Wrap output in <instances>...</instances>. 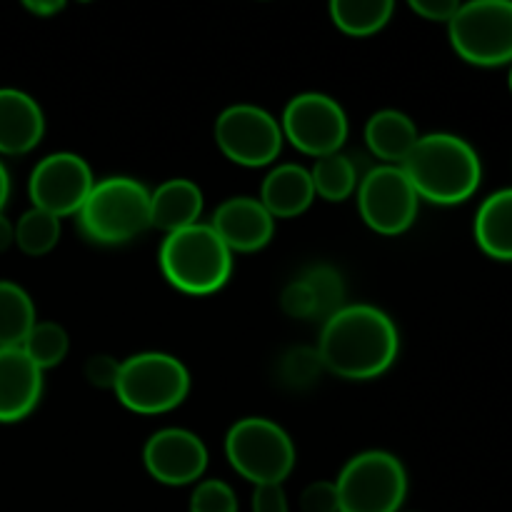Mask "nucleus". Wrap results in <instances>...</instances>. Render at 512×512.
I'll list each match as a JSON object with an SVG mask.
<instances>
[{"instance_id":"obj_33","label":"nucleus","mask_w":512,"mask_h":512,"mask_svg":"<svg viewBox=\"0 0 512 512\" xmlns=\"http://www.w3.org/2000/svg\"><path fill=\"white\" fill-rule=\"evenodd\" d=\"M255 512H285L280 488H260L255 498Z\"/></svg>"},{"instance_id":"obj_8","label":"nucleus","mask_w":512,"mask_h":512,"mask_svg":"<svg viewBox=\"0 0 512 512\" xmlns=\"http://www.w3.org/2000/svg\"><path fill=\"white\" fill-rule=\"evenodd\" d=\"M448 35L465 63L478 68L512 65V0L460 3Z\"/></svg>"},{"instance_id":"obj_19","label":"nucleus","mask_w":512,"mask_h":512,"mask_svg":"<svg viewBox=\"0 0 512 512\" xmlns=\"http://www.w3.org/2000/svg\"><path fill=\"white\" fill-rule=\"evenodd\" d=\"M418 140L420 133L415 128V120L403 110H378L365 123V143L375 158L383 160V165H403Z\"/></svg>"},{"instance_id":"obj_11","label":"nucleus","mask_w":512,"mask_h":512,"mask_svg":"<svg viewBox=\"0 0 512 512\" xmlns=\"http://www.w3.org/2000/svg\"><path fill=\"white\" fill-rule=\"evenodd\" d=\"M358 210L370 230L403 235L418 218L420 198L400 165H378L358 183Z\"/></svg>"},{"instance_id":"obj_4","label":"nucleus","mask_w":512,"mask_h":512,"mask_svg":"<svg viewBox=\"0 0 512 512\" xmlns=\"http://www.w3.org/2000/svg\"><path fill=\"white\" fill-rule=\"evenodd\" d=\"M75 218L90 243H130L150 228V190L128 175L95 180Z\"/></svg>"},{"instance_id":"obj_6","label":"nucleus","mask_w":512,"mask_h":512,"mask_svg":"<svg viewBox=\"0 0 512 512\" xmlns=\"http://www.w3.org/2000/svg\"><path fill=\"white\" fill-rule=\"evenodd\" d=\"M190 393V373L175 355L138 353L120 363L115 395L120 405L138 415H163L183 405Z\"/></svg>"},{"instance_id":"obj_21","label":"nucleus","mask_w":512,"mask_h":512,"mask_svg":"<svg viewBox=\"0 0 512 512\" xmlns=\"http://www.w3.org/2000/svg\"><path fill=\"white\" fill-rule=\"evenodd\" d=\"M330 20L335 28L353 38H368L380 33L393 20V0H333Z\"/></svg>"},{"instance_id":"obj_13","label":"nucleus","mask_w":512,"mask_h":512,"mask_svg":"<svg viewBox=\"0 0 512 512\" xmlns=\"http://www.w3.org/2000/svg\"><path fill=\"white\" fill-rule=\"evenodd\" d=\"M143 463L150 478L168 488H183L203 478L208 468V448L185 428H163L148 438Z\"/></svg>"},{"instance_id":"obj_3","label":"nucleus","mask_w":512,"mask_h":512,"mask_svg":"<svg viewBox=\"0 0 512 512\" xmlns=\"http://www.w3.org/2000/svg\"><path fill=\"white\" fill-rule=\"evenodd\" d=\"M158 260L165 280L185 295L218 293L233 275V253L210 223L165 235Z\"/></svg>"},{"instance_id":"obj_37","label":"nucleus","mask_w":512,"mask_h":512,"mask_svg":"<svg viewBox=\"0 0 512 512\" xmlns=\"http://www.w3.org/2000/svg\"><path fill=\"white\" fill-rule=\"evenodd\" d=\"M508 85H510V93H512V65H510V75H508Z\"/></svg>"},{"instance_id":"obj_14","label":"nucleus","mask_w":512,"mask_h":512,"mask_svg":"<svg viewBox=\"0 0 512 512\" xmlns=\"http://www.w3.org/2000/svg\"><path fill=\"white\" fill-rule=\"evenodd\" d=\"M210 228L218 233L230 253H255L273 240L275 218L258 198L238 195L218 205Z\"/></svg>"},{"instance_id":"obj_9","label":"nucleus","mask_w":512,"mask_h":512,"mask_svg":"<svg viewBox=\"0 0 512 512\" xmlns=\"http://www.w3.org/2000/svg\"><path fill=\"white\" fill-rule=\"evenodd\" d=\"M215 143L220 153L243 168H265L283 150L280 120L250 103L228 105L215 120Z\"/></svg>"},{"instance_id":"obj_1","label":"nucleus","mask_w":512,"mask_h":512,"mask_svg":"<svg viewBox=\"0 0 512 512\" xmlns=\"http://www.w3.org/2000/svg\"><path fill=\"white\" fill-rule=\"evenodd\" d=\"M398 353V328L393 318L375 305H345L330 315L320 330V363L343 380L380 378L393 368Z\"/></svg>"},{"instance_id":"obj_17","label":"nucleus","mask_w":512,"mask_h":512,"mask_svg":"<svg viewBox=\"0 0 512 512\" xmlns=\"http://www.w3.org/2000/svg\"><path fill=\"white\" fill-rule=\"evenodd\" d=\"M203 215V190L188 178H170L150 190V228L165 235L178 233L200 223Z\"/></svg>"},{"instance_id":"obj_25","label":"nucleus","mask_w":512,"mask_h":512,"mask_svg":"<svg viewBox=\"0 0 512 512\" xmlns=\"http://www.w3.org/2000/svg\"><path fill=\"white\" fill-rule=\"evenodd\" d=\"M20 348L45 373L50 368H58L68 358L70 338L63 325L53 323V320H43V323L33 325V330H30Z\"/></svg>"},{"instance_id":"obj_31","label":"nucleus","mask_w":512,"mask_h":512,"mask_svg":"<svg viewBox=\"0 0 512 512\" xmlns=\"http://www.w3.org/2000/svg\"><path fill=\"white\" fill-rule=\"evenodd\" d=\"M120 363L123 360H115L113 355H93V358L85 363V380H88L93 388L100 390H115L120 375Z\"/></svg>"},{"instance_id":"obj_26","label":"nucleus","mask_w":512,"mask_h":512,"mask_svg":"<svg viewBox=\"0 0 512 512\" xmlns=\"http://www.w3.org/2000/svg\"><path fill=\"white\" fill-rule=\"evenodd\" d=\"M300 278L310 288L315 298V320H328L338 310L345 308V283L340 273L330 265H313Z\"/></svg>"},{"instance_id":"obj_29","label":"nucleus","mask_w":512,"mask_h":512,"mask_svg":"<svg viewBox=\"0 0 512 512\" xmlns=\"http://www.w3.org/2000/svg\"><path fill=\"white\" fill-rule=\"evenodd\" d=\"M280 308L295 320H315V298L303 278L290 280L280 295Z\"/></svg>"},{"instance_id":"obj_36","label":"nucleus","mask_w":512,"mask_h":512,"mask_svg":"<svg viewBox=\"0 0 512 512\" xmlns=\"http://www.w3.org/2000/svg\"><path fill=\"white\" fill-rule=\"evenodd\" d=\"M8 198H10V175L8 170H5L3 160H0V215H3L5 205H8Z\"/></svg>"},{"instance_id":"obj_27","label":"nucleus","mask_w":512,"mask_h":512,"mask_svg":"<svg viewBox=\"0 0 512 512\" xmlns=\"http://www.w3.org/2000/svg\"><path fill=\"white\" fill-rule=\"evenodd\" d=\"M238 495L225 480H203L190 495L188 512H238Z\"/></svg>"},{"instance_id":"obj_35","label":"nucleus","mask_w":512,"mask_h":512,"mask_svg":"<svg viewBox=\"0 0 512 512\" xmlns=\"http://www.w3.org/2000/svg\"><path fill=\"white\" fill-rule=\"evenodd\" d=\"M15 245V225L5 215H0V253Z\"/></svg>"},{"instance_id":"obj_32","label":"nucleus","mask_w":512,"mask_h":512,"mask_svg":"<svg viewBox=\"0 0 512 512\" xmlns=\"http://www.w3.org/2000/svg\"><path fill=\"white\" fill-rule=\"evenodd\" d=\"M460 3L458 0H410V10L430 23H445L455 18Z\"/></svg>"},{"instance_id":"obj_20","label":"nucleus","mask_w":512,"mask_h":512,"mask_svg":"<svg viewBox=\"0 0 512 512\" xmlns=\"http://www.w3.org/2000/svg\"><path fill=\"white\" fill-rule=\"evenodd\" d=\"M475 240L493 260H512V188L488 195L475 215Z\"/></svg>"},{"instance_id":"obj_18","label":"nucleus","mask_w":512,"mask_h":512,"mask_svg":"<svg viewBox=\"0 0 512 512\" xmlns=\"http://www.w3.org/2000/svg\"><path fill=\"white\" fill-rule=\"evenodd\" d=\"M258 200L273 218H298L315 200L310 170L298 163L275 165L265 175Z\"/></svg>"},{"instance_id":"obj_30","label":"nucleus","mask_w":512,"mask_h":512,"mask_svg":"<svg viewBox=\"0 0 512 512\" xmlns=\"http://www.w3.org/2000/svg\"><path fill=\"white\" fill-rule=\"evenodd\" d=\"M300 510L303 512H340L338 488L333 480H315L300 493Z\"/></svg>"},{"instance_id":"obj_12","label":"nucleus","mask_w":512,"mask_h":512,"mask_svg":"<svg viewBox=\"0 0 512 512\" xmlns=\"http://www.w3.org/2000/svg\"><path fill=\"white\" fill-rule=\"evenodd\" d=\"M93 185L95 178L90 165L80 155L63 150L45 155L35 165L28 180V195L33 208L63 220L80 213Z\"/></svg>"},{"instance_id":"obj_23","label":"nucleus","mask_w":512,"mask_h":512,"mask_svg":"<svg viewBox=\"0 0 512 512\" xmlns=\"http://www.w3.org/2000/svg\"><path fill=\"white\" fill-rule=\"evenodd\" d=\"M310 180H313L315 195L328 203H343L358 190V168L353 160L343 153L325 155L318 158L310 168Z\"/></svg>"},{"instance_id":"obj_22","label":"nucleus","mask_w":512,"mask_h":512,"mask_svg":"<svg viewBox=\"0 0 512 512\" xmlns=\"http://www.w3.org/2000/svg\"><path fill=\"white\" fill-rule=\"evenodd\" d=\"M35 323V305L25 288L0 280V348H20Z\"/></svg>"},{"instance_id":"obj_16","label":"nucleus","mask_w":512,"mask_h":512,"mask_svg":"<svg viewBox=\"0 0 512 512\" xmlns=\"http://www.w3.org/2000/svg\"><path fill=\"white\" fill-rule=\"evenodd\" d=\"M45 135L43 108L18 88H0V155H25Z\"/></svg>"},{"instance_id":"obj_34","label":"nucleus","mask_w":512,"mask_h":512,"mask_svg":"<svg viewBox=\"0 0 512 512\" xmlns=\"http://www.w3.org/2000/svg\"><path fill=\"white\" fill-rule=\"evenodd\" d=\"M25 10L38 18H50V15H58L65 8L63 0H25Z\"/></svg>"},{"instance_id":"obj_24","label":"nucleus","mask_w":512,"mask_h":512,"mask_svg":"<svg viewBox=\"0 0 512 512\" xmlns=\"http://www.w3.org/2000/svg\"><path fill=\"white\" fill-rule=\"evenodd\" d=\"M60 240V218L40 208L25 210L15 223V245L30 258L48 255Z\"/></svg>"},{"instance_id":"obj_5","label":"nucleus","mask_w":512,"mask_h":512,"mask_svg":"<svg viewBox=\"0 0 512 512\" xmlns=\"http://www.w3.org/2000/svg\"><path fill=\"white\" fill-rule=\"evenodd\" d=\"M230 468L255 488H280L295 468V445L275 420L243 418L225 435Z\"/></svg>"},{"instance_id":"obj_28","label":"nucleus","mask_w":512,"mask_h":512,"mask_svg":"<svg viewBox=\"0 0 512 512\" xmlns=\"http://www.w3.org/2000/svg\"><path fill=\"white\" fill-rule=\"evenodd\" d=\"M320 370L325 368L323 363H320L318 350L295 348L283 358V368H280V373H283V380L288 385H293V388H303V385H310L315 378H318Z\"/></svg>"},{"instance_id":"obj_15","label":"nucleus","mask_w":512,"mask_h":512,"mask_svg":"<svg viewBox=\"0 0 512 512\" xmlns=\"http://www.w3.org/2000/svg\"><path fill=\"white\" fill-rule=\"evenodd\" d=\"M43 395V370L23 348H0V423L28 418Z\"/></svg>"},{"instance_id":"obj_2","label":"nucleus","mask_w":512,"mask_h":512,"mask_svg":"<svg viewBox=\"0 0 512 512\" xmlns=\"http://www.w3.org/2000/svg\"><path fill=\"white\" fill-rule=\"evenodd\" d=\"M400 168L408 175L418 198L433 205L465 203L483 180L480 155L468 140L453 133L420 135Z\"/></svg>"},{"instance_id":"obj_10","label":"nucleus","mask_w":512,"mask_h":512,"mask_svg":"<svg viewBox=\"0 0 512 512\" xmlns=\"http://www.w3.org/2000/svg\"><path fill=\"white\" fill-rule=\"evenodd\" d=\"M283 138L310 158L340 153L348 140V115L325 93H300L285 105L280 118Z\"/></svg>"},{"instance_id":"obj_7","label":"nucleus","mask_w":512,"mask_h":512,"mask_svg":"<svg viewBox=\"0 0 512 512\" xmlns=\"http://www.w3.org/2000/svg\"><path fill=\"white\" fill-rule=\"evenodd\" d=\"M340 512H398L408 495V473L393 453L365 450L335 480Z\"/></svg>"}]
</instances>
